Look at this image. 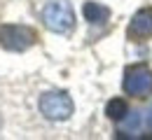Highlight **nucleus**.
<instances>
[{"label":"nucleus","instance_id":"f257e3e1","mask_svg":"<svg viewBox=\"0 0 152 140\" xmlns=\"http://www.w3.org/2000/svg\"><path fill=\"white\" fill-rule=\"evenodd\" d=\"M42 21L52 33H70L75 26V12L68 0H52L42 9Z\"/></svg>","mask_w":152,"mask_h":140},{"label":"nucleus","instance_id":"f03ea898","mask_svg":"<svg viewBox=\"0 0 152 140\" xmlns=\"http://www.w3.org/2000/svg\"><path fill=\"white\" fill-rule=\"evenodd\" d=\"M73 110V98L66 91H47L40 96V112L52 121H66Z\"/></svg>","mask_w":152,"mask_h":140},{"label":"nucleus","instance_id":"7ed1b4c3","mask_svg":"<svg viewBox=\"0 0 152 140\" xmlns=\"http://www.w3.org/2000/svg\"><path fill=\"white\" fill-rule=\"evenodd\" d=\"M38 40L35 30L28 26H19V23H10L0 28V44L10 52H26L31 49Z\"/></svg>","mask_w":152,"mask_h":140},{"label":"nucleus","instance_id":"20e7f679","mask_svg":"<svg viewBox=\"0 0 152 140\" xmlns=\"http://www.w3.org/2000/svg\"><path fill=\"white\" fill-rule=\"evenodd\" d=\"M124 91L136 98L152 94V70L145 65H129L124 73Z\"/></svg>","mask_w":152,"mask_h":140},{"label":"nucleus","instance_id":"39448f33","mask_svg":"<svg viewBox=\"0 0 152 140\" xmlns=\"http://www.w3.org/2000/svg\"><path fill=\"white\" fill-rule=\"evenodd\" d=\"M129 38H133V40L152 38V9H140V12L131 19Z\"/></svg>","mask_w":152,"mask_h":140},{"label":"nucleus","instance_id":"423d86ee","mask_svg":"<svg viewBox=\"0 0 152 140\" xmlns=\"http://www.w3.org/2000/svg\"><path fill=\"white\" fill-rule=\"evenodd\" d=\"M82 14H84V19L89 21V23H105L108 17H110V9L105 7V5H98V2H84V7H82Z\"/></svg>","mask_w":152,"mask_h":140},{"label":"nucleus","instance_id":"0eeeda50","mask_svg":"<svg viewBox=\"0 0 152 140\" xmlns=\"http://www.w3.org/2000/svg\"><path fill=\"white\" fill-rule=\"evenodd\" d=\"M126 112H129V107H126V103L122 98H113L108 105H105V115H108L113 121H122L126 117Z\"/></svg>","mask_w":152,"mask_h":140},{"label":"nucleus","instance_id":"6e6552de","mask_svg":"<svg viewBox=\"0 0 152 140\" xmlns=\"http://www.w3.org/2000/svg\"><path fill=\"white\" fill-rule=\"evenodd\" d=\"M138 124H140V115L138 112H131L124 117V128L126 131H138Z\"/></svg>","mask_w":152,"mask_h":140},{"label":"nucleus","instance_id":"1a4fd4ad","mask_svg":"<svg viewBox=\"0 0 152 140\" xmlns=\"http://www.w3.org/2000/svg\"><path fill=\"white\" fill-rule=\"evenodd\" d=\"M148 126H150V128H152V107H150V110H148Z\"/></svg>","mask_w":152,"mask_h":140}]
</instances>
